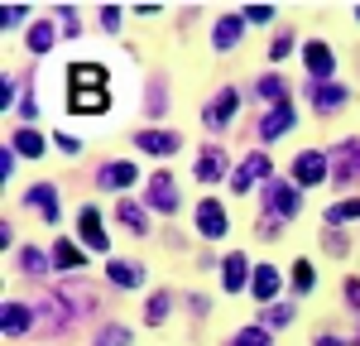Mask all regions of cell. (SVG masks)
Masks as SVG:
<instances>
[{"mask_svg": "<svg viewBox=\"0 0 360 346\" xmlns=\"http://www.w3.org/2000/svg\"><path fill=\"white\" fill-rule=\"evenodd\" d=\"M111 82H106V68H96V63H77V68H68V111L77 115H96L111 106Z\"/></svg>", "mask_w": 360, "mask_h": 346, "instance_id": "obj_1", "label": "cell"}, {"mask_svg": "<svg viewBox=\"0 0 360 346\" xmlns=\"http://www.w3.org/2000/svg\"><path fill=\"white\" fill-rule=\"evenodd\" d=\"M144 202L154 212H178V183H173V173H154L149 188H144Z\"/></svg>", "mask_w": 360, "mask_h": 346, "instance_id": "obj_2", "label": "cell"}, {"mask_svg": "<svg viewBox=\"0 0 360 346\" xmlns=\"http://www.w3.org/2000/svg\"><path fill=\"white\" fill-rule=\"evenodd\" d=\"M327 173H332V164H327V154H317V149H312V154H298V159H293V178H298L303 188L322 183Z\"/></svg>", "mask_w": 360, "mask_h": 346, "instance_id": "obj_3", "label": "cell"}, {"mask_svg": "<svg viewBox=\"0 0 360 346\" xmlns=\"http://www.w3.org/2000/svg\"><path fill=\"white\" fill-rule=\"evenodd\" d=\"M332 178H336V183H356V178H360V140H351V144H341V149H336Z\"/></svg>", "mask_w": 360, "mask_h": 346, "instance_id": "obj_4", "label": "cell"}, {"mask_svg": "<svg viewBox=\"0 0 360 346\" xmlns=\"http://www.w3.org/2000/svg\"><path fill=\"white\" fill-rule=\"evenodd\" d=\"M135 144L144 149V154H159V159H164V154H173L183 140H178L173 130H144V135H135Z\"/></svg>", "mask_w": 360, "mask_h": 346, "instance_id": "obj_5", "label": "cell"}, {"mask_svg": "<svg viewBox=\"0 0 360 346\" xmlns=\"http://www.w3.org/2000/svg\"><path fill=\"white\" fill-rule=\"evenodd\" d=\"M269 159H264V154H250L245 164H240V173H236V178H231V188H236V193H245L250 183H255V178H269Z\"/></svg>", "mask_w": 360, "mask_h": 346, "instance_id": "obj_6", "label": "cell"}, {"mask_svg": "<svg viewBox=\"0 0 360 346\" xmlns=\"http://www.w3.org/2000/svg\"><path fill=\"white\" fill-rule=\"evenodd\" d=\"M25 202L34 207V212H39V217H44V222H58V193L49 188V183L29 188V193H25Z\"/></svg>", "mask_w": 360, "mask_h": 346, "instance_id": "obj_7", "label": "cell"}, {"mask_svg": "<svg viewBox=\"0 0 360 346\" xmlns=\"http://www.w3.org/2000/svg\"><path fill=\"white\" fill-rule=\"evenodd\" d=\"M197 226H202V236H226V212H221V202H202L197 207Z\"/></svg>", "mask_w": 360, "mask_h": 346, "instance_id": "obj_8", "label": "cell"}, {"mask_svg": "<svg viewBox=\"0 0 360 346\" xmlns=\"http://www.w3.org/2000/svg\"><path fill=\"white\" fill-rule=\"evenodd\" d=\"M269 212H274V217H298V188L269 183Z\"/></svg>", "mask_w": 360, "mask_h": 346, "instance_id": "obj_9", "label": "cell"}, {"mask_svg": "<svg viewBox=\"0 0 360 346\" xmlns=\"http://www.w3.org/2000/svg\"><path fill=\"white\" fill-rule=\"evenodd\" d=\"M77 231H82V241L91 245V250H106V226H101V217H96L91 207H82V217H77Z\"/></svg>", "mask_w": 360, "mask_h": 346, "instance_id": "obj_10", "label": "cell"}, {"mask_svg": "<svg viewBox=\"0 0 360 346\" xmlns=\"http://www.w3.org/2000/svg\"><path fill=\"white\" fill-rule=\"evenodd\" d=\"M303 63H307V72H317V77H327V72L336 68L332 49H327V44H317V39H312V44L303 49Z\"/></svg>", "mask_w": 360, "mask_h": 346, "instance_id": "obj_11", "label": "cell"}, {"mask_svg": "<svg viewBox=\"0 0 360 346\" xmlns=\"http://www.w3.org/2000/svg\"><path fill=\"white\" fill-rule=\"evenodd\" d=\"M288 125H293V106L283 101V106H274V111L259 120V135H264V140H278V135H283Z\"/></svg>", "mask_w": 360, "mask_h": 346, "instance_id": "obj_12", "label": "cell"}, {"mask_svg": "<svg viewBox=\"0 0 360 346\" xmlns=\"http://www.w3.org/2000/svg\"><path fill=\"white\" fill-rule=\"evenodd\" d=\"M221 173H226V154H221V149H202V159H197V178H202V183H221Z\"/></svg>", "mask_w": 360, "mask_h": 346, "instance_id": "obj_13", "label": "cell"}, {"mask_svg": "<svg viewBox=\"0 0 360 346\" xmlns=\"http://www.w3.org/2000/svg\"><path fill=\"white\" fill-rule=\"evenodd\" d=\"M96 183H101V188H130V183H135V164H125V159H120V164H106V169L96 173Z\"/></svg>", "mask_w": 360, "mask_h": 346, "instance_id": "obj_14", "label": "cell"}, {"mask_svg": "<svg viewBox=\"0 0 360 346\" xmlns=\"http://www.w3.org/2000/svg\"><path fill=\"white\" fill-rule=\"evenodd\" d=\"M231 115H236V91H221V96H217V101H212V106L202 111V120H207V125L217 130V125H226Z\"/></svg>", "mask_w": 360, "mask_h": 346, "instance_id": "obj_15", "label": "cell"}, {"mask_svg": "<svg viewBox=\"0 0 360 346\" xmlns=\"http://www.w3.org/2000/svg\"><path fill=\"white\" fill-rule=\"evenodd\" d=\"M250 288H255V298H259V303H269V298L278 293V274L269 269V264H259V269L250 274Z\"/></svg>", "mask_w": 360, "mask_h": 346, "instance_id": "obj_16", "label": "cell"}, {"mask_svg": "<svg viewBox=\"0 0 360 346\" xmlns=\"http://www.w3.org/2000/svg\"><path fill=\"white\" fill-rule=\"evenodd\" d=\"M312 101H317V111H332V106L346 101V86L341 82H317L312 86Z\"/></svg>", "mask_w": 360, "mask_h": 346, "instance_id": "obj_17", "label": "cell"}, {"mask_svg": "<svg viewBox=\"0 0 360 346\" xmlns=\"http://www.w3.org/2000/svg\"><path fill=\"white\" fill-rule=\"evenodd\" d=\"M240 20H245V15H240ZM240 20H236V15L217 20V29H212V44H217V49H236V39H240Z\"/></svg>", "mask_w": 360, "mask_h": 346, "instance_id": "obj_18", "label": "cell"}, {"mask_svg": "<svg viewBox=\"0 0 360 346\" xmlns=\"http://www.w3.org/2000/svg\"><path fill=\"white\" fill-rule=\"evenodd\" d=\"M29 327H34V313H29L25 303H5V332L20 337V332H29Z\"/></svg>", "mask_w": 360, "mask_h": 346, "instance_id": "obj_19", "label": "cell"}, {"mask_svg": "<svg viewBox=\"0 0 360 346\" xmlns=\"http://www.w3.org/2000/svg\"><path fill=\"white\" fill-rule=\"evenodd\" d=\"M106 279H111V284H120V288H139V284H144V274H139L135 264H120V260H111V264H106Z\"/></svg>", "mask_w": 360, "mask_h": 346, "instance_id": "obj_20", "label": "cell"}, {"mask_svg": "<svg viewBox=\"0 0 360 346\" xmlns=\"http://www.w3.org/2000/svg\"><path fill=\"white\" fill-rule=\"evenodd\" d=\"M245 274H250V264H245V255H226V269H221V279H226V288H245Z\"/></svg>", "mask_w": 360, "mask_h": 346, "instance_id": "obj_21", "label": "cell"}, {"mask_svg": "<svg viewBox=\"0 0 360 346\" xmlns=\"http://www.w3.org/2000/svg\"><path fill=\"white\" fill-rule=\"evenodd\" d=\"M115 212H120V222L135 231V236H144V226H149V222H144V207H139V202H120Z\"/></svg>", "mask_w": 360, "mask_h": 346, "instance_id": "obj_22", "label": "cell"}, {"mask_svg": "<svg viewBox=\"0 0 360 346\" xmlns=\"http://www.w3.org/2000/svg\"><path fill=\"white\" fill-rule=\"evenodd\" d=\"M82 250H77V245H68V241H58V245H53V264H58V269H77V264H82Z\"/></svg>", "mask_w": 360, "mask_h": 346, "instance_id": "obj_23", "label": "cell"}, {"mask_svg": "<svg viewBox=\"0 0 360 346\" xmlns=\"http://www.w3.org/2000/svg\"><path fill=\"white\" fill-rule=\"evenodd\" d=\"M29 49H34V53H49V49H53V25H34L29 29Z\"/></svg>", "mask_w": 360, "mask_h": 346, "instance_id": "obj_24", "label": "cell"}, {"mask_svg": "<svg viewBox=\"0 0 360 346\" xmlns=\"http://www.w3.org/2000/svg\"><path fill=\"white\" fill-rule=\"evenodd\" d=\"M15 149H20V154H29V159H39V154H44V140H39V135L25 125V130L15 135Z\"/></svg>", "mask_w": 360, "mask_h": 346, "instance_id": "obj_25", "label": "cell"}, {"mask_svg": "<svg viewBox=\"0 0 360 346\" xmlns=\"http://www.w3.org/2000/svg\"><path fill=\"white\" fill-rule=\"evenodd\" d=\"M255 91H259V101H274V106H283V82H278V77H264Z\"/></svg>", "mask_w": 360, "mask_h": 346, "instance_id": "obj_26", "label": "cell"}, {"mask_svg": "<svg viewBox=\"0 0 360 346\" xmlns=\"http://www.w3.org/2000/svg\"><path fill=\"white\" fill-rule=\"evenodd\" d=\"M356 217H360V202H336L332 212H327V222H332V226H336V222H356Z\"/></svg>", "mask_w": 360, "mask_h": 346, "instance_id": "obj_27", "label": "cell"}, {"mask_svg": "<svg viewBox=\"0 0 360 346\" xmlns=\"http://www.w3.org/2000/svg\"><path fill=\"white\" fill-rule=\"evenodd\" d=\"M20 264H25V274H44V269H49V260L39 255V250H34V245H29L25 255H20Z\"/></svg>", "mask_w": 360, "mask_h": 346, "instance_id": "obj_28", "label": "cell"}, {"mask_svg": "<svg viewBox=\"0 0 360 346\" xmlns=\"http://www.w3.org/2000/svg\"><path fill=\"white\" fill-rule=\"evenodd\" d=\"M293 288H298V293H307V288H312V264H307V260H298V264H293Z\"/></svg>", "mask_w": 360, "mask_h": 346, "instance_id": "obj_29", "label": "cell"}, {"mask_svg": "<svg viewBox=\"0 0 360 346\" xmlns=\"http://www.w3.org/2000/svg\"><path fill=\"white\" fill-rule=\"evenodd\" d=\"M231 346H269V332H259V327H245V332H240V337H236Z\"/></svg>", "mask_w": 360, "mask_h": 346, "instance_id": "obj_30", "label": "cell"}, {"mask_svg": "<svg viewBox=\"0 0 360 346\" xmlns=\"http://www.w3.org/2000/svg\"><path fill=\"white\" fill-rule=\"evenodd\" d=\"M164 313H168V293H154V298H149V327H159Z\"/></svg>", "mask_w": 360, "mask_h": 346, "instance_id": "obj_31", "label": "cell"}, {"mask_svg": "<svg viewBox=\"0 0 360 346\" xmlns=\"http://www.w3.org/2000/svg\"><path fill=\"white\" fill-rule=\"evenodd\" d=\"M288 322H293V308H269L259 327H288Z\"/></svg>", "mask_w": 360, "mask_h": 346, "instance_id": "obj_32", "label": "cell"}, {"mask_svg": "<svg viewBox=\"0 0 360 346\" xmlns=\"http://www.w3.org/2000/svg\"><path fill=\"white\" fill-rule=\"evenodd\" d=\"M101 346H130V332L125 327H106L101 332Z\"/></svg>", "mask_w": 360, "mask_h": 346, "instance_id": "obj_33", "label": "cell"}, {"mask_svg": "<svg viewBox=\"0 0 360 346\" xmlns=\"http://www.w3.org/2000/svg\"><path fill=\"white\" fill-rule=\"evenodd\" d=\"M29 10L25 5H5V10H0V25H15V20H25Z\"/></svg>", "mask_w": 360, "mask_h": 346, "instance_id": "obj_34", "label": "cell"}, {"mask_svg": "<svg viewBox=\"0 0 360 346\" xmlns=\"http://www.w3.org/2000/svg\"><path fill=\"white\" fill-rule=\"evenodd\" d=\"M245 20H255V25H264V20H274V10H269V5H250V10H245Z\"/></svg>", "mask_w": 360, "mask_h": 346, "instance_id": "obj_35", "label": "cell"}, {"mask_svg": "<svg viewBox=\"0 0 360 346\" xmlns=\"http://www.w3.org/2000/svg\"><path fill=\"white\" fill-rule=\"evenodd\" d=\"M101 25H106V29H120V10H115V5H106V10H101Z\"/></svg>", "mask_w": 360, "mask_h": 346, "instance_id": "obj_36", "label": "cell"}, {"mask_svg": "<svg viewBox=\"0 0 360 346\" xmlns=\"http://www.w3.org/2000/svg\"><path fill=\"white\" fill-rule=\"evenodd\" d=\"M288 49H293V39H288V34H278V39H274V58H288Z\"/></svg>", "mask_w": 360, "mask_h": 346, "instance_id": "obj_37", "label": "cell"}, {"mask_svg": "<svg viewBox=\"0 0 360 346\" xmlns=\"http://www.w3.org/2000/svg\"><path fill=\"white\" fill-rule=\"evenodd\" d=\"M346 298H351V308H360V279H346Z\"/></svg>", "mask_w": 360, "mask_h": 346, "instance_id": "obj_38", "label": "cell"}, {"mask_svg": "<svg viewBox=\"0 0 360 346\" xmlns=\"http://www.w3.org/2000/svg\"><path fill=\"white\" fill-rule=\"evenodd\" d=\"M58 149H63V154H77V149H82V144L72 140V135H58Z\"/></svg>", "mask_w": 360, "mask_h": 346, "instance_id": "obj_39", "label": "cell"}, {"mask_svg": "<svg viewBox=\"0 0 360 346\" xmlns=\"http://www.w3.org/2000/svg\"><path fill=\"white\" fill-rule=\"evenodd\" d=\"M317 346H346V342H336V337H317Z\"/></svg>", "mask_w": 360, "mask_h": 346, "instance_id": "obj_40", "label": "cell"}, {"mask_svg": "<svg viewBox=\"0 0 360 346\" xmlns=\"http://www.w3.org/2000/svg\"><path fill=\"white\" fill-rule=\"evenodd\" d=\"M356 15H360V10H356Z\"/></svg>", "mask_w": 360, "mask_h": 346, "instance_id": "obj_41", "label": "cell"}]
</instances>
